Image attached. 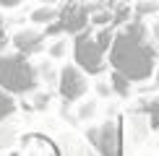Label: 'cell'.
Listing matches in <instances>:
<instances>
[{
  "label": "cell",
  "mask_w": 159,
  "mask_h": 156,
  "mask_svg": "<svg viewBox=\"0 0 159 156\" xmlns=\"http://www.w3.org/2000/svg\"><path fill=\"white\" fill-rule=\"evenodd\" d=\"M13 47L21 55H34L44 47V31L39 29H18L13 34Z\"/></svg>",
  "instance_id": "8992f818"
},
{
  "label": "cell",
  "mask_w": 159,
  "mask_h": 156,
  "mask_svg": "<svg viewBox=\"0 0 159 156\" xmlns=\"http://www.w3.org/2000/svg\"><path fill=\"white\" fill-rule=\"evenodd\" d=\"M89 141L102 156H123V133L115 120H104L99 128H91Z\"/></svg>",
  "instance_id": "277c9868"
},
{
  "label": "cell",
  "mask_w": 159,
  "mask_h": 156,
  "mask_svg": "<svg viewBox=\"0 0 159 156\" xmlns=\"http://www.w3.org/2000/svg\"><path fill=\"white\" fill-rule=\"evenodd\" d=\"M13 112H16V96L0 86V122H5Z\"/></svg>",
  "instance_id": "9c48e42d"
},
{
  "label": "cell",
  "mask_w": 159,
  "mask_h": 156,
  "mask_svg": "<svg viewBox=\"0 0 159 156\" xmlns=\"http://www.w3.org/2000/svg\"><path fill=\"white\" fill-rule=\"evenodd\" d=\"M112 31H99V34H91V31H76L73 37V63L84 70L86 76H99L104 68H107V47H110Z\"/></svg>",
  "instance_id": "7a4b0ae2"
},
{
  "label": "cell",
  "mask_w": 159,
  "mask_h": 156,
  "mask_svg": "<svg viewBox=\"0 0 159 156\" xmlns=\"http://www.w3.org/2000/svg\"><path fill=\"white\" fill-rule=\"evenodd\" d=\"M0 86L11 91L13 96L31 94L37 89V68L29 60V55H21V52L0 55Z\"/></svg>",
  "instance_id": "3957f363"
},
{
  "label": "cell",
  "mask_w": 159,
  "mask_h": 156,
  "mask_svg": "<svg viewBox=\"0 0 159 156\" xmlns=\"http://www.w3.org/2000/svg\"><path fill=\"white\" fill-rule=\"evenodd\" d=\"M65 50H68V47H65V42H60V39H57V42L50 47V55H52V57H63Z\"/></svg>",
  "instance_id": "4fadbf2b"
},
{
  "label": "cell",
  "mask_w": 159,
  "mask_h": 156,
  "mask_svg": "<svg viewBox=\"0 0 159 156\" xmlns=\"http://www.w3.org/2000/svg\"><path fill=\"white\" fill-rule=\"evenodd\" d=\"M110 83H112V89H115L120 96H128V94H130V81H128L125 76H120L117 70H112V81H110Z\"/></svg>",
  "instance_id": "30bf717a"
},
{
  "label": "cell",
  "mask_w": 159,
  "mask_h": 156,
  "mask_svg": "<svg viewBox=\"0 0 159 156\" xmlns=\"http://www.w3.org/2000/svg\"><path fill=\"white\" fill-rule=\"evenodd\" d=\"M39 3H47V5H55L57 0H39Z\"/></svg>",
  "instance_id": "2e32d148"
},
{
  "label": "cell",
  "mask_w": 159,
  "mask_h": 156,
  "mask_svg": "<svg viewBox=\"0 0 159 156\" xmlns=\"http://www.w3.org/2000/svg\"><path fill=\"white\" fill-rule=\"evenodd\" d=\"M31 21H34L37 26H47V24H52L57 18V11H55V5H47V3H39L34 11H31Z\"/></svg>",
  "instance_id": "ba28073f"
},
{
  "label": "cell",
  "mask_w": 159,
  "mask_h": 156,
  "mask_svg": "<svg viewBox=\"0 0 159 156\" xmlns=\"http://www.w3.org/2000/svg\"><path fill=\"white\" fill-rule=\"evenodd\" d=\"M159 11V0H138L136 3V16H151Z\"/></svg>",
  "instance_id": "8fae6325"
},
{
  "label": "cell",
  "mask_w": 159,
  "mask_h": 156,
  "mask_svg": "<svg viewBox=\"0 0 159 156\" xmlns=\"http://www.w3.org/2000/svg\"><path fill=\"white\" fill-rule=\"evenodd\" d=\"M149 120H151L154 128H159V96L149 102Z\"/></svg>",
  "instance_id": "7c38bea8"
},
{
  "label": "cell",
  "mask_w": 159,
  "mask_h": 156,
  "mask_svg": "<svg viewBox=\"0 0 159 156\" xmlns=\"http://www.w3.org/2000/svg\"><path fill=\"white\" fill-rule=\"evenodd\" d=\"M24 0H0V8L3 11H13V8H18Z\"/></svg>",
  "instance_id": "5bb4252c"
},
{
  "label": "cell",
  "mask_w": 159,
  "mask_h": 156,
  "mask_svg": "<svg viewBox=\"0 0 159 156\" xmlns=\"http://www.w3.org/2000/svg\"><path fill=\"white\" fill-rule=\"evenodd\" d=\"M57 91H60V96L65 102H78L86 91H89V76H86L76 63L63 65L60 78H57Z\"/></svg>",
  "instance_id": "5b68a950"
},
{
  "label": "cell",
  "mask_w": 159,
  "mask_h": 156,
  "mask_svg": "<svg viewBox=\"0 0 159 156\" xmlns=\"http://www.w3.org/2000/svg\"><path fill=\"white\" fill-rule=\"evenodd\" d=\"M86 24H89V5L84 3H70V8L60 16V29L70 31V34L86 29Z\"/></svg>",
  "instance_id": "52a82bcc"
},
{
  "label": "cell",
  "mask_w": 159,
  "mask_h": 156,
  "mask_svg": "<svg viewBox=\"0 0 159 156\" xmlns=\"http://www.w3.org/2000/svg\"><path fill=\"white\" fill-rule=\"evenodd\" d=\"M107 63L112 70L125 76L130 83L149 81L157 70V50L149 42L146 26L141 21H130L117 34H112L107 47Z\"/></svg>",
  "instance_id": "6da1fadb"
},
{
  "label": "cell",
  "mask_w": 159,
  "mask_h": 156,
  "mask_svg": "<svg viewBox=\"0 0 159 156\" xmlns=\"http://www.w3.org/2000/svg\"><path fill=\"white\" fill-rule=\"evenodd\" d=\"M44 102H47V96H37V99H31V107H37V109H44Z\"/></svg>",
  "instance_id": "9a60e30c"
}]
</instances>
